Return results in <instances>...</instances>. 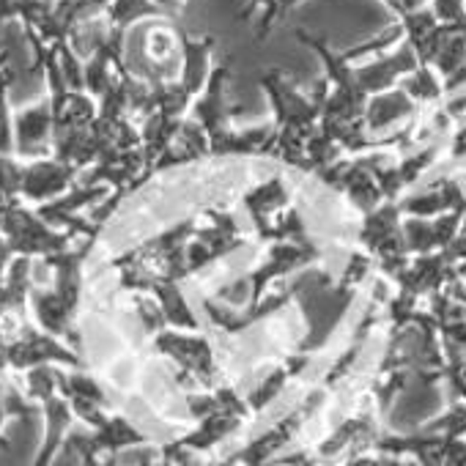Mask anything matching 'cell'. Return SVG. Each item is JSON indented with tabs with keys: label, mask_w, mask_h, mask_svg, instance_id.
<instances>
[{
	"label": "cell",
	"mask_w": 466,
	"mask_h": 466,
	"mask_svg": "<svg viewBox=\"0 0 466 466\" xmlns=\"http://www.w3.org/2000/svg\"><path fill=\"white\" fill-rule=\"evenodd\" d=\"M0 370H9V360H6V340L0 338Z\"/></svg>",
	"instance_id": "cell-5"
},
{
	"label": "cell",
	"mask_w": 466,
	"mask_h": 466,
	"mask_svg": "<svg viewBox=\"0 0 466 466\" xmlns=\"http://www.w3.org/2000/svg\"><path fill=\"white\" fill-rule=\"evenodd\" d=\"M15 261V253H12V248H9V242H6V237L0 233V280L6 278V269H9V264Z\"/></svg>",
	"instance_id": "cell-3"
},
{
	"label": "cell",
	"mask_w": 466,
	"mask_h": 466,
	"mask_svg": "<svg viewBox=\"0 0 466 466\" xmlns=\"http://www.w3.org/2000/svg\"><path fill=\"white\" fill-rule=\"evenodd\" d=\"M15 151L25 159H39L53 154V107L36 102L17 110L15 116Z\"/></svg>",
	"instance_id": "cell-2"
},
{
	"label": "cell",
	"mask_w": 466,
	"mask_h": 466,
	"mask_svg": "<svg viewBox=\"0 0 466 466\" xmlns=\"http://www.w3.org/2000/svg\"><path fill=\"white\" fill-rule=\"evenodd\" d=\"M80 167L64 162L58 157H39L23 165L20 173V198L28 203H47L64 192H69L77 181Z\"/></svg>",
	"instance_id": "cell-1"
},
{
	"label": "cell",
	"mask_w": 466,
	"mask_h": 466,
	"mask_svg": "<svg viewBox=\"0 0 466 466\" xmlns=\"http://www.w3.org/2000/svg\"><path fill=\"white\" fill-rule=\"evenodd\" d=\"M154 4L159 6V12L167 17V15H176L178 9H184V0H154Z\"/></svg>",
	"instance_id": "cell-4"
}]
</instances>
